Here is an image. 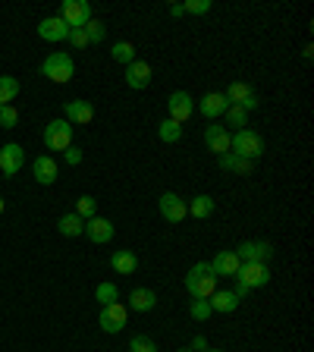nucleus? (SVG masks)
Segmentation results:
<instances>
[{
    "label": "nucleus",
    "instance_id": "f257e3e1",
    "mask_svg": "<svg viewBox=\"0 0 314 352\" xmlns=\"http://www.w3.org/2000/svg\"><path fill=\"white\" fill-rule=\"evenodd\" d=\"M186 289H189L192 299H211L217 293V274L211 271L208 261H195L186 274Z\"/></svg>",
    "mask_w": 314,
    "mask_h": 352
},
{
    "label": "nucleus",
    "instance_id": "f03ea898",
    "mask_svg": "<svg viewBox=\"0 0 314 352\" xmlns=\"http://www.w3.org/2000/svg\"><path fill=\"white\" fill-rule=\"evenodd\" d=\"M229 151H233L236 157H242V161H258L267 148H264V139L255 129H239L233 139H229Z\"/></svg>",
    "mask_w": 314,
    "mask_h": 352
},
{
    "label": "nucleus",
    "instance_id": "7ed1b4c3",
    "mask_svg": "<svg viewBox=\"0 0 314 352\" xmlns=\"http://www.w3.org/2000/svg\"><path fill=\"white\" fill-rule=\"evenodd\" d=\"M41 76H47V79L57 82V85L69 82V79L76 76V63H73V57H69V54H63V51L47 54V57H44V63H41Z\"/></svg>",
    "mask_w": 314,
    "mask_h": 352
},
{
    "label": "nucleus",
    "instance_id": "20e7f679",
    "mask_svg": "<svg viewBox=\"0 0 314 352\" xmlns=\"http://www.w3.org/2000/svg\"><path fill=\"white\" fill-rule=\"evenodd\" d=\"M236 283H242L245 289H261V286L271 283V267L258 261H242L239 271H236Z\"/></svg>",
    "mask_w": 314,
    "mask_h": 352
},
{
    "label": "nucleus",
    "instance_id": "39448f33",
    "mask_svg": "<svg viewBox=\"0 0 314 352\" xmlns=\"http://www.w3.org/2000/svg\"><path fill=\"white\" fill-rule=\"evenodd\" d=\"M44 145L51 148V151H66V148L73 145V123L51 120V123L44 126Z\"/></svg>",
    "mask_w": 314,
    "mask_h": 352
},
{
    "label": "nucleus",
    "instance_id": "423d86ee",
    "mask_svg": "<svg viewBox=\"0 0 314 352\" xmlns=\"http://www.w3.org/2000/svg\"><path fill=\"white\" fill-rule=\"evenodd\" d=\"M126 321H129V308H126L123 302L101 305V311H98V324H101L104 333H120V330L126 327Z\"/></svg>",
    "mask_w": 314,
    "mask_h": 352
},
{
    "label": "nucleus",
    "instance_id": "0eeeda50",
    "mask_svg": "<svg viewBox=\"0 0 314 352\" xmlns=\"http://www.w3.org/2000/svg\"><path fill=\"white\" fill-rule=\"evenodd\" d=\"M192 113H195V98H192L189 91H173V95L167 98V120L183 126Z\"/></svg>",
    "mask_w": 314,
    "mask_h": 352
},
{
    "label": "nucleus",
    "instance_id": "6e6552de",
    "mask_svg": "<svg viewBox=\"0 0 314 352\" xmlns=\"http://www.w3.org/2000/svg\"><path fill=\"white\" fill-rule=\"evenodd\" d=\"M223 98H227L233 107H242L245 113H249V110H255L258 104H261V101H258V95H255V88H251L249 82H233V85L223 91Z\"/></svg>",
    "mask_w": 314,
    "mask_h": 352
},
{
    "label": "nucleus",
    "instance_id": "1a4fd4ad",
    "mask_svg": "<svg viewBox=\"0 0 314 352\" xmlns=\"http://www.w3.org/2000/svg\"><path fill=\"white\" fill-rule=\"evenodd\" d=\"M60 19H63L69 29H82V25L91 19V3H88V0H63Z\"/></svg>",
    "mask_w": 314,
    "mask_h": 352
},
{
    "label": "nucleus",
    "instance_id": "9d476101",
    "mask_svg": "<svg viewBox=\"0 0 314 352\" xmlns=\"http://www.w3.org/2000/svg\"><path fill=\"white\" fill-rule=\"evenodd\" d=\"M239 255V261H258V264H267L273 258V245L264 239H245L239 249H233Z\"/></svg>",
    "mask_w": 314,
    "mask_h": 352
},
{
    "label": "nucleus",
    "instance_id": "9b49d317",
    "mask_svg": "<svg viewBox=\"0 0 314 352\" xmlns=\"http://www.w3.org/2000/svg\"><path fill=\"white\" fill-rule=\"evenodd\" d=\"M157 208H161V217L170 220V223H183V220L189 217V205H186L176 192H164L161 201H157Z\"/></svg>",
    "mask_w": 314,
    "mask_h": 352
},
{
    "label": "nucleus",
    "instance_id": "f8f14e48",
    "mask_svg": "<svg viewBox=\"0 0 314 352\" xmlns=\"http://www.w3.org/2000/svg\"><path fill=\"white\" fill-rule=\"evenodd\" d=\"M22 164H25V151H22V145L7 142V145L0 148V173L7 176V179H13V176L19 173Z\"/></svg>",
    "mask_w": 314,
    "mask_h": 352
},
{
    "label": "nucleus",
    "instance_id": "ddd939ff",
    "mask_svg": "<svg viewBox=\"0 0 314 352\" xmlns=\"http://www.w3.org/2000/svg\"><path fill=\"white\" fill-rule=\"evenodd\" d=\"M85 236L91 242H95V245H104V242H110L113 239V223H110L107 217H88L85 220Z\"/></svg>",
    "mask_w": 314,
    "mask_h": 352
},
{
    "label": "nucleus",
    "instance_id": "4468645a",
    "mask_svg": "<svg viewBox=\"0 0 314 352\" xmlns=\"http://www.w3.org/2000/svg\"><path fill=\"white\" fill-rule=\"evenodd\" d=\"M208 264H211V271L217 274V277H236V271H239L242 261L233 249H223V252H217L214 261H208Z\"/></svg>",
    "mask_w": 314,
    "mask_h": 352
},
{
    "label": "nucleus",
    "instance_id": "2eb2a0df",
    "mask_svg": "<svg viewBox=\"0 0 314 352\" xmlns=\"http://www.w3.org/2000/svg\"><path fill=\"white\" fill-rule=\"evenodd\" d=\"M126 85L135 88V91L148 88L151 85V66H148L145 60H132V63L126 66Z\"/></svg>",
    "mask_w": 314,
    "mask_h": 352
},
{
    "label": "nucleus",
    "instance_id": "dca6fc26",
    "mask_svg": "<svg viewBox=\"0 0 314 352\" xmlns=\"http://www.w3.org/2000/svg\"><path fill=\"white\" fill-rule=\"evenodd\" d=\"M227 107H229V101L223 98V91H208V95L198 101V110H201V117H208V120L223 117V113H227Z\"/></svg>",
    "mask_w": 314,
    "mask_h": 352
},
{
    "label": "nucleus",
    "instance_id": "f3484780",
    "mask_svg": "<svg viewBox=\"0 0 314 352\" xmlns=\"http://www.w3.org/2000/svg\"><path fill=\"white\" fill-rule=\"evenodd\" d=\"M32 173H35V183L54 186L60 170H57V161H54L51 154H41V157H35V164H32Z\"/></svg>",
    "mask_w": 314,
    "mask_h": 352
},
{
    "label": "nucleus",
    "instance_id": "a211bd4d",
    "mask_svg": "<svg viewBox=\"0 0 314 352\" xmlns=\"http://www.w3.org/2000/svg\"><path fill=\"white\" fill-rule=\"evenodd\" d=\"M38 35L44 38V41H66V35H69V25H66L60 16H47V19H41V25H38Z\"/></svg>",
    "mask_w": 314,
    "mask_h": 352
},
{
    "label": "nucleus",
    "instance_id": "6ab92c4d",
    "mask_svg": "<svg viewBox=\"0 0 314 352\" xmlns=\"http://www.w3.org/2000/svg\"><path fill=\"white\" fill-rule=\"evenodd\" d=\"M229 129L227 126H208L205 129V145H208V151H214V154H227L229 151Z\"/></svg>",
    "mask_w": 314,
    "mask_h": 352
},
{
    "label": "nucleus",
    "instance_id": "aec40b11",
    "mask_svg": "<svg viewBox=\"0 0 314 352\" xmlns=\"http://www.w3.org/2000/svg\"><path fill=\"white\" fill-rule=\"evenodd\" d=\"M63 113H66V123H79V126H85V123L95 120V107H91L88 101H66Z\"/></svg>",
    "mask_w": 314,
    "mask_h": 352
},
{
    "label": "nucleus",
    "instance_id": "412c9836",
    "mask_svg": "<svg viewBox=\"0 0 314 352\" xmlns=\"http://www.w3.org/2000/svg\"><path fill=\"white\" fill-rule=\"evenodd\" d=\"M208 302H211V311H220V315H233L236 308H239L242 299L233 293V289H217V293H214Z\"/></svg>",
    "mask_w": 314,
    "mask_h": 352
},
{
    "label": "nucleus",
    "instance_id": "4be33fe9",
    "mask_svg": "<svg viewBox=\"0 0 314 352\" xmlns=\"http://www.w3.org/2000/svg\"><path fill=\"white\" fill-rule=\"evenodd\" d=\"M154 305H157V293L148 289V286H135V289L129 293V308L132 311H151Z\"/></svg>",
    "mask_w": 314,
    "mask_h": 352
},
{
    "label": "nucleus",
    "instance_id": "5701e85b",
    "mask_svg": "<svg viewBox=\"0 0 314 352\" xmlns=\"http://www.w3.org/2000/svg\"><path fill=\"white\" fill-rule=\"evenodd\" d=\"M110 267L117 274H135V267H139V258H135V252L129 249H120L110 255Z\"/></svg>",
    "mask_w": 314,
    "mask_h": 352
},
{
    "label": "nucleus",
    "instance_id": "b1692460",
    "mask_svg": "<svg viewBox=\"0 0 314 352\" xmlns=\"http://www.w3.org/2000/svg\"><path fill=\"white\" fill-rule=\"evenodd\" d=\"M57 230H60V236H69V239H76V236L85 233V220H82L76 211H69V214H63V217L57 220Z\"/></svg>",
    "mask_w": 314,
    "mask_h": 352
},
{
    "label": "nucleus",
    "instance_id": "393cba45",
    "mask_svg": "<svg viewBox=\"0 0 314 352\" xmlns=\"http://www.w3.org/2000/svg\"><path fill=\"white\" fill-rule=\"evenodd\" d=\"M186 205H189V214L195 220H205V217H211L214 214V205H217V201H214L211 195H195L192 201H186Z\"/></svg>",
    "mask_w": 314,
    "mask_h": 352
},
{
    "label": "nucleus",
    "instance_id": "a878e982",
    "mask_svg": "<svg viewBox=\"0 0 314 352\" xmlns=\"http://www.w3.org/2000/svg\"><path fill=\"white\" fill-rule=\"evenodd\" d=\"M157 139L167 142V145H176V142L183 139V126L173 123V120H161V126H157Z\"/></svg>",
    "mask_w": 314,
    "mask_h": 352
},
{
    "label": "nucleus",
    "instance_id": "bb28decb",
    "mask_svg": "<svg viewBox=\"0 0 314 352\" xmlns=\"http://www.w3.org/2000/svg\"><path fill=\"white\" fill-rule=\"evenodd\" d=\"M16 95H19V79L0 76V107H7L10 101H16Z\"/></svg>",
    "mask_w": 314,
    "mask_h": 352
},
{
    "label": "nucleus",
    "instance_id": "cd10ccee",
    "mask_svg": "<svg viewBox=\"0 0 314 352\" xmlns=\"http://www.w3.org/2000/svg\"><path fill=\"white\" fill-rule=\"evenodd\" d=\"M110 57L117 60V63L129 66L132 60H135V44H132V41H117L113 47H110Z\"/></svg>",
    "mask_w": 314,
    "mask_h": 352
},
{
    "label": "nucleus",
    "instance_id": "c85d7f7f",
    "mask_svg": "<svg viewBox=\"0 0 314 352\" xmlns=\"http://www.w3.org/2000/svg\"><path fill=\"white\" fill-rule=\"evenodd\" d=\"M95 302H101V305H113V302H120V289L104 280V283L95 286Z\"/></svg>",
    "mask_w": 314,
    "mask_h": 352
},
{
    "label": "nucleus",
    "instance_id": "c756f323",
    "mask_svg": "<svg viewBox=\"0 0 314 352\" xmlns=\"http://www.w3.org/2000/svg\"><path fill=\"white\" fill-rule=\"evenodd\" d=\"M223 120H227V126H233L236 132H239V129H245V126H249V113H245V110H242V107H233V104H229V107H227V113H223Z\"/></svg>",
    "mask_w": 314,
    "mask_h": 352
},
{
    "label": "nucleus",
    "instance_id": "7c9ffc66",
    "mask_svg": "<svg viewBox=\"0 0 314 352\" xmlns=\"http://www.w3.org/2000/svg\"><path fill=\"white\" fill-rule=\"evenodd\" d=\"M76 214H79L82 220L95 217V214H98V201H95V195H79V198H76Z\"/></svg>",
    "mask_w": 314,
    "mask_h": 352
},
{
    "label": "nucleus",
    "instance_id": "2f4dec72",
    "mask_svg": "<svg viewBox=\"0 0 314 352\" xmlns=\"http://www.w3.org/2000/svg\"><path fill=\"white\" fill-rule=\"evenodd\" d=\"M82 29H85V35H88V44L104 41V35H107V25H104V22H98V19H88Z\"/></svg>",
    "mask_w": 314,
    "mask_h": 352
},
{
    "label": "nucleus",
    "instance_id": "473e14b6",
    "mask_svg": "<svg viewBox=\"0 0 314 352\" xmlns=\"http://www.w3.org/2000/svg\"><path fill=\"white\" fill-rule=\"evenodd\" d=\"M189 315L195 318V321H208V318L214 315V311H211V302H208V299H192Z\"/></svg>",
    "mask_w": 314,
    "mask_h": 352
},
{
    "label": "nucleus",
    "instance_id": "72a5a7b5",
    "mask_svg": "<svg viewBox=\"0 0 314 352\" xmlns=\"http://www.w3.org/2000/svg\"><path fill=\"white\" fill-rule=\"evenodd\" d=\"M129 352H157V343L151 337H145V333H135L129 340Z\"/></svg>",
    "mask_w": 314,
    "mask_h": 352
},
{
    "label": "nucleus",
    "instance_id": "f704fd0d",
    "mask_svg": "<svg viewBox=\"0 0 314 352\" xmlns=\"http://www.w3.org/2000/svg\"><path fill=\"white\" fill-rule=\"evenodd\" d=\"M16 123H19V110H16L13 104L0 107V126H3V129H16Z\"/></svg>",
    "mask_w": 314,
    "mask_h": 352
},
{
    "label": "nucleus",
    "instance_id": "c9c22d12",
    "mask_svg": "<svg viewBox=\"0 0 314 352\" xmlns=\"http://www.w3.org/2000/svg\"><path fill=\"white\" fill-rule=\"evenodd\" d=\"M211 7H214L211 0H186V3H183V10H186V13H192V16H205Z\"/></svg>",
    "mask_w": 314,
    "mask_h": 352
},
{
    "label": "nucleus",
    "instance_id": "e433bc0d",
    "mask_svg": "<svg viewBox=\"0 0 314 352\" xmlns=\"http://www.w3.org/2000/svg\"><path fill=\"white\" fill-rule=\"evenodd\" d=\"M63 157H66V164H69V167H79L82 161H85V154H82V148H76V145H69L63 151Z\"/></svg>",
    "mask_w": 314,
    "mask_h": 352
},
{
    "label": "nucleus",
    "instance_id": "4c0bfd02",
    "mask_svg": "<svg viewBox=\"0 0 314 352\" xmlns=\"http://www.w3.org/2000/svg\"><path fill=\"white\" fill-rule=\"evenodd\" d=\"M66 41L73 44V47H88V35H85V29H69Z\"/></svg>",
    "mask_w": 314,
    "mask_h": 352
},
{
    "label": "nucleus",
    "instance_id": "58836bf2",
    "mask_svg": "<svg viewBox=\"0 0 314 352\" xmlns=\"http://www.w3.org/2000/svg\"><path fill=\"white\" fill-rule=\"evenodd\" d=\"M236 161H239V157H236L233 151H227V154H217V164H220V170H229V173H233V170H236Z\"/></svg>",
    "mask_w": 314,
    "mask_h": 352
},
{
    "label": "nucleus",
    "instance_id": "ea45409f",
    "mask_svg": "<svg viewBox=\"0 0 314 352\" xmlns=\"http://www.w3.org/2000/svg\"><path fill=\"white\" fill-rule=\"evenodd\" d=\"M251 170H255V161H242V157H239V161H236V170H233V173H239V176H249Z\"/></svg>",
    "mask_w": 314,
    "mask_h": 352
},
{
    "label": "nucleus",
    "instance_id": "a19ab883",
    "mask_svg": "<svg viewBox=\"0 0 314 352\" xmlns=\"http://www.w3.org/2000/svg\"><path fill=\"white\" fill-rule=\"evenodd\" d=\"M189 349L192 352H205L208 349V337H201V333H195V340L189 343Z\"/></svg>",
    "mask_w": 314,
    "mask_h": 352
},
{
    "label": "nucleus",
    "instance_id": "79ce46f5",
    "mask_svg": "<svg viewBox=\"0 0 314 352\" xmlns=\"http://www.w3.org/2000/svg\"><path fill=\"white\" fill-rule=\"evenodd\" d=\"M170 16H176V19H179V16H186L183 3H173V7H170Z\"/></svg>",
    "mask_w": 314,
    "mask_h": 352
},
{
    "label": "nucleus",
    "instance_id": "37998d69",
    "mask_svg": "<svg viewBox=\"0 0 314 352\" xmlns=\"http://www.w3.org/2000/svg\"><path fill=\"white\" fill-rule=\"evenodd\" d=\"M176 352H192V349H189V346H179V349H176Z\"/></svg>",
    "mask_w": 314,
    "mask_h": 352
},
{
    "label": "nucleus",
    "instance_id": "c03bdc74",
    "mask_svg": "<svg viewBox=\"0 0 314 352\" xmlns=\"http://www.w3.org/2000/svg\"><path fill=\"white\" fill-rule=\"evenodd\" d=\"M0 214H3V195H0Z\"/></svg>",
    "mask_w": 314,
    "mask_h": 352
},
{
    "label": "nucleus",
    "instance_id": "a18cd8bd",
    "mask_svg": "<svg viewBox=\"0 0 314 352\" xmlns=\"http://www.w3.org/2000/svg\"><path fill=\"white\" fill-rule=\"evenodd\" d=\"M205 352H223V349H211V346H208V349Z\"/></svg>",
    "mask_w": 314,
    "mask_h": 352
}]
</instances>
